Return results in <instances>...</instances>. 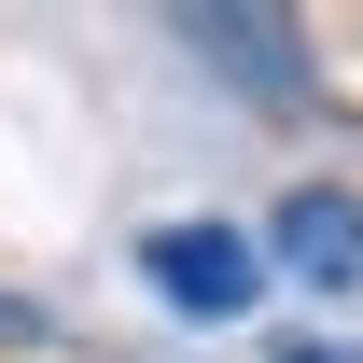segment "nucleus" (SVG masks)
Returning a JSON list of instances; mask_svg holds the SVG:
<instances>
[{"mask_svg":"<svg viewBox=\"0 0 363 363\" xmlns=\"http://www.w3.org/2000/svg\"><path fill=\"white\" fill-rule=\"evenodd\" d=\"M140 279H154L182 321H238L266 294V238H238V224H154L140 238Z\"/></svg>","mask_w":363,"mask_h":363,"instance_id":"f257e3e1","label":"nucleus"},{"mask_svg":"<svg viewBox=\"0 0 363 363\" xmlns=\"http://www.w3.org/2000/svg\"><path fill=\"white\" fill-rule=\"evenodd\" d=\"M266 252H279L294 279H321V294H350V279H363V196L294 182V196H279V224H266Z\"/></svg>","mask_w":363,"mask_h":363,"instance_id":"f03ea898","label":"nucleus"},{"mask_svg":"<svg viewBox=\"0 0 363 363\" xmlns=\"http://www.w3.org/2000/svg\"><path fill=\"white\" fill-rule=\"evenodd\" d=\"M168 28L210 56V70H238L252 98H294V84H308V43H294L279 14H168Z\"/></svg>","mask_w":363,"mask_h":363,"instance_id":"7ed1b4c3","label":"nucleus"},{"mask_svg":"<svg viewBox=\"0 0 363 363\" xmlns=\"http://www.w3.org/2000/svg\"><path fill=\"white\" fill-rule=\"evenodd\" d=\"M0 350H43V308H14V294H0Z\"/></svg>","mask_w":363,"mask_h":363,"instance_id":"20e7f679","label":"nucleus"},{"mask_svg":"<svg viewBox=\"0 0 363 363\" xmlns=\"http://www.w3.org/2000/svg\"><path fill=\"white\" fill-rule=\"evenodd\" d=\"M279 363H363V350H321V335H294V350H279Z\"/></svg>","mask_w":363,"mask_h":363,"instance_id":"39448f33","label":"nucleus"}]
</instances>
